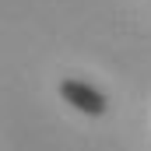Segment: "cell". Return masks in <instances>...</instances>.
<instances>
[{"instance_id": "obj_1", "label": "cell", "mask_w": 151, "mask_h": 151, "mask_svg": "<svg viewBox=\"0 0 151 151\" xmlns=\"http://www.w3.org/2000/svg\"><path fill=\"white\" fill-rule=\"evenodd\" d=\"M60 99L70 102L77 113H84V116H106V109H109L106 95L99 88H91L88 81H77V77H63L60 81Z\"/></svg>"}]
</instances>
